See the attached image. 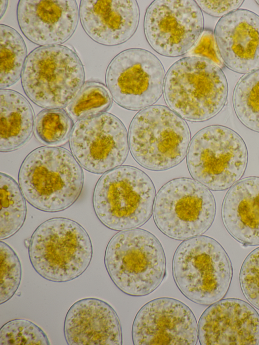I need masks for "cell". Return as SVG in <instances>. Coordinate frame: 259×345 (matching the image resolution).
<instances>
[{
    "mask_svg": "<svg viewBox=\"0 0 259 345\" xmlns=\"http://www.w3.org/2000/svg\"><path fill=\"white\" fill-rule=\"evenodd\" d=\"M165 70L158 58L142 48H130L117 54L108 64L105 74L114 101L132 111L142 110L161 97Z\"/></svg>",
    "mask_w": 259,
    "mask_h": 345,
    "instance_id": "8fae6325",
    "label": "cell"
},
{
    "mask_svg": "<svg viewBox=\"0 0 259 345\" xmlns=\"http://www.w3.org/2000/svg\"><path fill=\"white\" fill-rule=\"evenodd\" d=\"M113 99L108 88L96 80L84 83L66 111L73 120H80L106 112L111 107Z\"/></svg>",
    "mask_w": 259,
    "mask_h": 345,
    "instance_id": "cb8c5ba5",
    "label": "cell"
},
{
    "mask_svg": "<svg viewBox=\"0 0 259 345\" xmlns=\"http://www.w3.org/2000/svg\"><path fill=\"white\" fill-rule=\"evenodd\" d=\"M82 168L67 149L40 147L23 160L18 184L33 207L45 212H59L72 205L80 195L84 183Z\"/></svg>",
    "mask_w": 259,
    "mask_h": 345,
    "instance_id": "6da1fadb",
    "label": "cell"
},
{
    "mask_svg": "<svg viewBox=\"0 0 259 345\" xmlns=\"http://www.w3.org/2000/svg\"><path fill=\"white\" fill-rule=\"evenodd\" d=\"M220 57L232 71L248 74L259 69V15L237 9L218 21L214 31Z\"/></svg>",
    "mask_w": 259,
    "mask_h": 345,
    "instance_id": "e0dca14e",
    "label": "cell"
},
{
    "mask_svg": "<svg viewBox=\"0 0 259 345\" xmlns=\"http://www.w3.org/2000/svg\"><path fill=\"white\" fill-rule=\"evenodd\" d=\"M215 213V199L209 189L188 178L174 179L165 184L156 196L153 210L159 230L178 240L205 233Z\"/></svg>",
    "mask_w": 259,
    "mask_h": 345,
    "instance_id": "30bf717a",
    "label": "cell"
},
{
    "mask_svg": "<svg viewBox=\"0 0 259 345\" xmlns=\"http://www.w3.org/2000/svg\"><path fill=\"white\" fill-rule=\"evenodd\" d=\"M202 12L193 0H155L144 19L146 40L158 54L176 57L196 44L204 30Z\"/></svg>",
    "mask_w": 259,
    "mask_h": 345,
    "instance_id": "7c38bea8",
    "label": "cell"
},
{
    "mask_svg": "<svg viewBox=\"0 0 259 345\" xmlns=\"http://www.w3.org/2000/svg\"><path fill=\"white\" fill-rule=\"evenodd\" d=\"M0 240L15 234L23 226L27 207L19 184L9 175L0 173Z\"/></svg>",
    "mask_w": 259,
    "mask_h": 345,
    "instance_id": "7402d4cb",
    "label": "cell"
},
{
    "mask_svg": "<svg viewBox=\"0 0 259 345\" xmlns=\"http://www.w3.org/2000/svg\"><path fill=\"white\" fill-rule=\"evenodd\" d=\"M131 153L141 166L162 171L179 164L191 140L189 126L170 108L154 105L138 112L129 128Z\"/></svg>",
    "mask_w": 259,
    "mask_h": 345,
    "instance_id": "52a82bcc",
    "label": "cell"
},
{
    "mask_svg": "<svg viewBox=\"0 0 259 345\" xmlns=\"http://www.w3.org/2000/svg\"><path fill=\"white\" fill-rule=\"evenodd\" d=\"M30 263L44 279L63 283L81 275L91 262L90 237L77 222L54 218L42 223L32 233L28 246Z\"/></svg>",
    "mask_w": 259,
    "mask_h": 345,
    "instance_id": "277c9868",
    "label": "cell"
},
{
    "mask_svg": "<svg viewBox=\"0 0 259 345\" xmlns=\"http://www.w3.org/2000/svg\"><path fill=\"white\" fill-rule=\"evenodd\" d=\"M222 218L238 242L259 245V177L245 178L231 187L223 200Z\"/></svg>",
    "mask_w": 259,
    "mask_h": 345,
    "instance_id": "ffe728a7",
    "label": "cell"
},
{
    "mask_svg": "<svg viewBox=\"0 0 259 345\" xmlns=\"http://www.w3.org/2000/svg\"><path fill=\"white\" fill-rule=\"evenodd\" d=\"M82 27L96 42L115 46L135 33L140 12L135 0H82L79 8Z\"/></svg>",
    "mask_w": 259,
    "mask_h": 345,
    "instance_id": "ac0fdd59",
    "label": "cell"
},
{
    "mask_svg": "<svg viewBox=\"0 0 259 345\" xmlns=\"http://www.w3.org/2000/svg\"><path fill=\"white\" fill-rule=\"evenodd\" d=\"M206 14L215 17H223L237 9L244 1H195Z\"/></svg>",
    "mask_w": 259,
    "mask_h": 345,
    "instance_id": "4dcf8cb0",
    "label": "cell"
},
{
    "mask_svg": "<svg viewBox=\"0 0 259 345\" xmlns=\"http://www.w3.org/2000/svg\"><path fill=\"white\" fill-rule=\"evenodd\" d=\"M156 197L153 182L143 171L123 165L104 174L97 181L93 205L108 228L124 231L141 227L151 218Z\"/></svg>",
    "mask_w": 259,
    "mask_h": 345,
    "instance_id": "8992f818",
    "label": "cell"
},
{
    "mask_svg": "<svg viewBox=\"0 0 259 345\" xmlns=\"http://www.w3.org/2000/svg\"><path fill=\"white\" fill-rule=\"evenodd\" d=\"M0 304L10 300L17 291L22 278L20 261L13 249L1 240Z\"/></svg>",
    "mask_w": 259,
    "mask_h": 345,
    "instance_id": "83f0119b",
    "label": "cell"
},
{
    "mask_svg": "<svg viewBox=\"0 0 259 345\" xmlns=\"http://www.w3.org/2000/svg\"><path fill=\"white\" fill-rule=\"evenodd\" d=\"M34 114L28 100L19 92L0 90V151H14L30 139L34 126Z\"/></svg>",
    "mask_w": 259,
    "mask_h": 345,
    "instance_id": "44dd1931",
    "label": "cell"
},
{
    "mask_svg": "<svg viewBox=\"0 0 259 345\" xmlns=\"http://www.w3.org/2000/svg\"><path fill=\"white\" fill-rule=\"evenodd\" d=\"M239 281L247 300L259 310V247L252 251L244 261Z\"/></svg>",
    "mask_w": 259,
    "mask_h": 345,
    "instance_id": "f1b7e54d",
    "label": "cell"
},
{
    "mask_svg": "<svg viewBox=\"0 0 259 345\" xmlns=\"http://www.w3.org/2000/svg\"><path fill=\"white\" fill-rule=\"evenodd\" d=\"M255 2L259 6V1H255Z\"/></svg>",
    "mask_w": 259,
    "mask_h": 345,
    "instance_id": "d6a6232c",
    "label": "cell"
},
{
    "mask_svg": "<svg viewBox=\"0 0 259 345\" xmlns=\"http://www.w3.org/2000/svg\"><path fill=\"white\" fill-rule=\"evenodd\" d=\"M73 121L62 109H45L36 116L34 132L41 143L50 146L65 142L70 136Z\"/></svg>",
    "mask_w": 259,
    "mask_h": 345,
    "instance_id": "484cf974",
    "label": "cell"
},
{
    "mask_svg": "<svg viewBox=\"0 0 259 345\" xmlns=\"http://www.w3.org/2000/svg\"><path fill=\"white\" fill-rule=\"evenodd\" d=\"M135 345H195L198 325L191 310L183 302L159 297L145 304L132 328Z\"/></svg>",
    "mask_w": 259,
    "mask_h": 345,
    "instance_id": "5bb4252c",
    "label": "cell"
},
{
    "mask_svg": "<svg viewBox=\"0 0 259 345\" xmlns=\"http://www.w3.org/2000/svg\"><path fill=\"white\" fill-rule=\"evenodd\" d=\"M104 264L115 285L133 296L151 293L166 276V258L160 242L142 229L115 234L106 246Z\"/></svg>",
    "mask_w": 259,
    "mask_h": 345,
    "instance_id": "3957f363",
    "label": "cell"
},
{
    "mask_svg": "<svg viewBox=\"0 0 259 345\" xmlns=\"http://www.w3.org/2000/svg\"><path fill=\"white\" fill-rule=\"evenodd\" d=\"M186 161L195 180L209 190L223 191L243 176L248 162L247 149L234 131L224 126L210 125L194 136Z\"/></svg>",
    "mask_w": 259,
    "mask_h": 345,
    "instance_id": "9c48e42d",
    "label": "cell"
},
{
    "mask_svg": "<svg viewBox=\"0 0 259 345\" xmlns=\"http://www.w3.org/2000/svg\"><path fill=\"white\" fill-rule=\"evenodd\" d=\"M25 41L15 29L0 25V88L6 89L21 77L27 57Z\"/></svg>",
    "mask_w": 259,
    "mask_h": 345,
    "instance_id": "603a6c76",
    "label": "cell"
},
{
    "mask_svg": "<svg viewBox=\"0 0 259 345\" xmlns=\"http://www.w3.org/2000/svg\"><path fill=\"white\" fill-rule=\"evenodd\" d=\"M191 54L209 59L221 67L224 65L216 47L214 33L210 30L203 31Z\"/></svg>",
    "mask_w": 259,
    "mask_h": 345,
    "instance_id": "f546056e",
    "label": "cell"
},
{
    "mask_svg": "<svg viewBox=\"0 0 259 345\" xmlns=\"http://www.w3.org/2000/svg\"><path fill=\"white\" fill-rule=\"evenodd\" d=\"M233 105L241 122L259 133V69L240 79L234 89Z\"/></svg>",
    "mask_w": 259,
    "mask_h": 345,
    "instance_id": "d4e9b609",
    "label": "cell"
},
{
    "mask_svg": "<svg viewBox=\"0 0 259 345\" xmlns=\"http://www.w3.org/2000/svg\"><path fill=\"white\" fill-rule=\"evenodd\" d=\"M163 92L169 108L182 118L202 122L223 109L228 85L220 66L206 58L191 55L181 58L169 67Z\"/></svg>",
    "mask_w": 259,
    "mask_h": 345,
    "instance_id": "7a4b0ae2",
    "label": "cell"
},
{
    "mask_svg": "<svg viewBox=\"0 0 259 345\" xmlns=\"http://www.w3.org/2000/svg\"><path fill=\"white\" fill-rule=\"evenodd\" d=\"M69 145L81 166L95 174L120 166L129 150L126 127L117 117L108 112L77 121Z\"/></svg>",
    "mask_w": 259,
    "mask_h": 345,
    "instance_id": "4fadbf2b",
    "label": "cell"
},
{
    "mask_svg": "<svg viewBox=\"0 0 259 345\" xmlns=\"http://www.w3.org/2000/svg\"><path fill=\"white\" fill-rule=\"evenodd\" d=\"M64 334L69 345H121L122 329L114 309L94 297L79 299L65 317Z\"/></svg>",
    "mask_w": 259,
    "mask_h": 345,
    "instance_id": "d6986e66",
    "label": "cell"
},
{
    "mask_svg": "<svg viewBox=\"0 0 259 345\" xmlns=\"http://www.w3.org/2000/svg\"><path fill=\"white\" fill-rule=\"evenodd\" d=\"M198 338L201 345H258L259 315L243 300L221 299L201 315Z\"/></svg>",
    "mask_w": 259,
    "mask_h": 345,
    "instance_id": "9a60e30c",
    "label": "cell"
},
{
    "mask_svg": "<svg viewBox=\"0 0 259 345\" xmlns=\"http://www.w3.org/2000/svg\"><path fill=\"white\" fill-rule=\"evenodd\" d=\"M172 271L181 293L191 301L204 306L225 296L233 275L226 250L217 240L204 235L185 240L178 246Z\"/></svg>",
    "mask_w": 259,
    "mask_h": 345,
    "instance_id": "5b68a950",
    "label": "cell"
},
{
    "mask_svg": "<svg viewBox=\"0 0 259 345\" xmlns=\"http://www.w3.org/2000/svg\"><path fill=\"white\" fill-rule=\"evenodd\" d=\"M21 84L27 97L45 109H63L84 83L82 63L75 51L65 46H41L27 56Z\"/></svg>",
    "mask_w": 259,
    "mask_h": 345,
    "instance_id": "ba28073f",
    "label": "cell"
},
{
    "mask_svg": "<svg viewBox=\"0 0 259 345\" xmlns=\"http://www.w3.org/2000/svg\"><path fill=\"white\" fill-rule=\"evenodd\" d=\"M79 17L74 0H20L17 18L22 33L37 45H58L74 33Z\"/></svg>",
    "mask_w": 259,
    "mask_h": 345,
    "instance_id": "2e32d148",
    "label": "cell"
},
{
    "mask_svg": "<svg viewBox=\"0 0 259 345\" xmlns=\"http://www.w3.org/2000/svg\"><path fill=\"white\" fill-rule=\"evenodd\" d=\"M0 344L49 345L50 341L45 332L33 322L15 319L1 327Z\"/></svg>",
    "mask_w": 259,
    "mask_h": 345,
    "instance_id": "4316f807",
    "label": "cell"
},
{
    "mask_svg": "<svg viewBox=\"0 0 259 345\" xmlns=\"http://www.w3.org/2000/svg\"><path fill=\"white\" fill-rule=\"evenodd\" d=\"M8 4V1H0V15L1 18H2L4 15Z\"/></svg>",
    "mask_w": 259,
    "mask_h": 345,
    "instance_id": "1f68e13d",
    "label": "cell"
}]
</instances>
